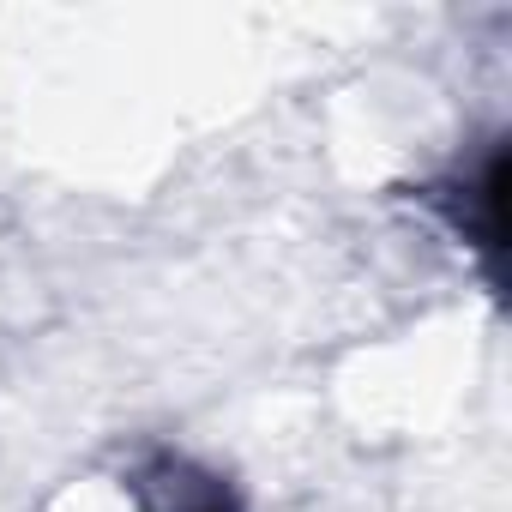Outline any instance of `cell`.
<instances>
[{
  "mask_svg": "<svg viewBox=\"0 0 512 512\" xmlns=\"http://www.w3.org/2000/svg\"><path fill=\"white\" fill-rule=\"evenodd\" d=\"M422 199L482 253V266H488V278L500 284V217H506V145L494 139L488 151H482V163L476 169H464V175H446V181H428L422 187Z\"/></svg>",
  "mask_w": 512,
  "mask_h": 512,
  "instance_id": "cell-1",
  "label": "cell"
},
{
  "mask_svg": "<svg viewBox=\"0 0 512 512\" xmlns=\"http://www.w3.org/2000/svg\"><path fill=\"white\" fill-rule=\"evenodd\" d=\"M127 488H133L139 512H241V494L229 488V476L205 470L199 458H187L175 446H151L127 470Z\"/></svg>",
  "mask_w": 512,
  "mask_h": 512,
  "instance_id": "cell-2",
  "label": "cell"
}]
</instances>
